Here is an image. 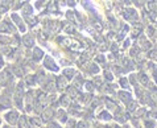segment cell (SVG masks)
Returning <instances> with one entry per match:
<instances>
[{
    "instance_id": "obj_1",
    "label": "cell",
    "mask_w": 157,
    "mask_h": 128,
    "mask_svg": "<svg viewBox=\"0 0 157 128\" xmlns=\"http://www.w3.org/2000/svg\"><path fill=\"white\" fill-rule=\"evenodd\" d=\"M45 66H48L49 69H50V70H57V66H56V63L53 62V61H51V58L50 57H46L45 58Z\"/></svg>"
},
{
    "instance_id": "obj_2",
    "label": "cell",
    "mask_w": 157,
    "mask_h": 128,
    "mask_svg": "<svg viewBox=\"0 0 157 128\" xmlns=\"http://www.w3.org/2000/svg\"><path fill=\"white\" fill-rule=\"evenodd\" d=\"M7 119H8L9 123L15 124V123H16V119H17V114L16 112H9V114L7 115Z\"/></svg>"
},
{
    "instance_id": "obj_3",
    "label": "cell",
    "mask_w": 157,
    "mask_h": 128,
    "mask_svg": "<svg viewBox=\"0 0 157 128\" xmlns=\"http://www.w3.org/2000/svg\"><path fill=\"white\" fill-rule=\"evenodd\" d=\"M119 97L123 98V100H126V102H129V100H131V95H129L128 93H119Z\"/></svg>"
},
{
    "instance_id": "obj_4",
    "label": "cell",
    "mask_w": 157,
    "mask_h": 128,
    "mask_svg": "<svg viewBox=\"0 0 157 128\" xmlns=\"http://www.w3.org/2000/svg\"><path fill=\"white\" fill-rule=\"evenodd\" d=\"M51 115H53V111H51V110H46V111L44 112V115H42L44 120H49L51 118Z\"/></svg>"
},
{
    "instance_id": "obj_5",
    "label": "cell",
    "mask_w": 157,
    "mask_h": 128,
    "mask_svg": "<svg viewBox=\"0 0 157 128\" xmlns=\"http://www.w3.org/2000/svg\"><path fill=\"white\" fill-rule=\"evenodd\" d=\"M58 86H60V88H63L66 86V79L63 77H61L60 79H58Z\"/></svg>"
},
{
    "instance_id": "obj_6",
    "label": "cell",
    "mask_w": 157,
    "mask_h": 128,
    "mask_svg": "<svg viewBox=\"0 0 157 128\" xmlns=\"http://www.w3.org/2000/svg\"><path fill=\"white\" fill-rule=\"evenodd\" d=\"M63 74H65L66 77L72 78V77H73V74H74V70H73V69H67V70H65V71H63Z\"/></svg>"
},
{
    "instance_id": "obj_7",
    "label": "cell",
    "mask_w": 157,
    "mask_h": 128,
    "mask_svg": "<svg viewBox=\"0 0 157 128\" xmlns=\"http://www.w3.org/2000/svg\"><path fill=\"white\" fill-rule=\"evenodd\" d=\"M61 103H62V106H69V103H70V100H69V97H62V100H61Z\"/></svg>"
},
{
    "instance_id": "obj_8",
    "label": "cell",
    "mask_w": 157,
    "mask_h": 128,
    "mask_svg": "<svg viewBox=\"0 0 157 128\" xmlns=\"http://www.w3.org/2000/svg\"><path fill=\"white\" fill-rule=\"evenodd\" d=\"M20 128H28V123H26V120L24 118L20 120Z\"/></svg>"
},
{
    "instance_id": "obj_9",
    "label": "cell",
    "mask_w": 157,
    "mask_h": 128,
    "mask_svg": "<svg viewBox=\"0 0 157 128\" xmlns=\"http://www.w3.org/2000/svg\"><path fill=\"white\" fill-rule=\"evenodd\" d=\"M140 79H141V82H143L145 86H149V81H148V78H147L145 75H141V78H140Z\"/></svg>"
},
{
    "instance_id": "obj_10",
    "label": "cell",
    "mask_w": 157,
    "mask_h": 128,
    "mask_svg": "<svg viewBox=\"0 0 157 128\" xmlns=\"http://www.w3.org/2000/svg\"><path fill=\"white\" fill-rule=\"evenodd\" d=\"M24 41H25L26 46H31V45H32V44H33V40H32V38H31V37H25V40H24Z\"/></svg>"
},
{
    "instance_id": "obj_11",
    "label": "cell",
    "mask_w": 157,
    "mask_h": 128,
    "mask_svg": "<svg viewBox=\"0 0 157 128\" xmlns=\"http://www.w3.org/2000/svg\"><path fill=\"white\" fill-rule=\"evenodd\" d=\"M34 53H36V58H41V56H42V51L40 49H34Z\"/></svg>"
},
{
    "instance_id": "obj_12",
    "label": "cell",
    "mask_w": 157,
    "mask_h": 128,
    "mask_svg": "<svg viewBox=\"0 0 157 128\" xmlns=\"http://www.w3.org/2000/svg\"><path fill=\"white\" fill-rule=\"evenodd\" d=\"M78 128H89V125L86 124L85 122H79L78 123Z\"/></svg>"
},
{
    "instance_id": "obj_13",
    "label": "cell",
    "mask_w": 157,
    "mask_h": 128,
    "mask_svg": "<svg viewBox=\"0 0 157 128\" xmlns=\"http://www.w3.org/2000/svg\"><path fill=\"white\" fill-rule=\"evenodd\" d=\"M65 31H66V32H73V31H74V28H73L70 24H67V25L65 26Z\"/></svg>"
},
{
    "instance_id": "obj_14",
    "label": "cell",
    "mask_w": 157,
    "mask_h": 128,
    "mask_svg": "<svg viewBox=\"0 0 157 128\" xmlns=\"http://www.w3.org/2000/svg\"><path fill=\"white\" fill-rule=\"evenodd\" d=\"M107 106H108V107H111V108H116V106H115V103L114 102H111V100H107Z\"/></svg>"
},
{
    "instance_id": "obj_15",
    "label": "cell",
    "mask_w": 157,
    "mask_h": 128,
    "mask_svg": "<svg viewBox=\"0 0 157 128\" xmlns=\"http://www.w3.org/2000/svg\"><path fill=\"white\" fill-rule=\"evenodd\" d=\"M100 118H103V119H107V120H108V119H110V115L104 112V114H102V115H100Z\"/></svg>"
},
{
    "instance_id": "obj_16",
    "label": "cell",
    "mask_w": 157,
    "mask_h": 128,
    "mask_svg": "<svg viewBox=\"0 0 157 128\" xmlns=\"http://www.w3.org/2000/svg\"><path fill=\"white\" fill-rule=\"evenodd\" d=\"M86 87H87V90L89 91H92V85L91 83H86Z\"/></svg>"
},
{
    "instance_id": "obj_17",
    "label": "cell",
    "mask_w": 157,
    "mask_h": 128,
    "mask_svg": "<svg viewBox=\"0 0 157 128\" xmlns=\"http://www.w3.org/2000/svg\"><path fill=\"white\" fill-rule=\"evenodd\" d=\"M151 57L154 58V60H157V51H152V53H151Z\"/></svg>"
},
{
    "instance_id": "obj_18",
    "label": "cell",
    "mask_w": 157,
    "mask_h": 128,
    "mask_svg": "<svg viewBox=\"0 0 157 128\" xmlns=\"http://www.w3.org/2000/svg\"><path fill=\"white\" fill-rule=\"evenodd\" d=\"M135 107H136V103H135V102H132L131 104H129V108H131V110H133Z\"/></svg>"
},
{
    "instance_id": "obj_19",
    "label": "cell",
    "mask_w": 157,
    "mask_h": 128,
    "mask_svg": "<svg viewBox=\"0 0 157 128\" xmlns=\"http://www.w3.org/2000/svg\"><path fill=\"white\" fill-rule=\"evenodd\" d=\"M106 77H107V79H108V81H111V79H112V75L110 74V73H106Z\"/></svg>"
},
{
    "instance_id": "obj_20",
    "label": "cell",
    "mask_w": 157,
    "mask_h": 128,
    "mask_svg": "<svg viewBox=\"0 0 157 128\" xmlns=\"http://www.w3.org/2000/svg\"><path fill=\"white\" fill-rule=\"evenodd\" d=\"M91 71H92V73H95V71H98V67H97V66H91Z\"/></svg>"
}]
</instances>
